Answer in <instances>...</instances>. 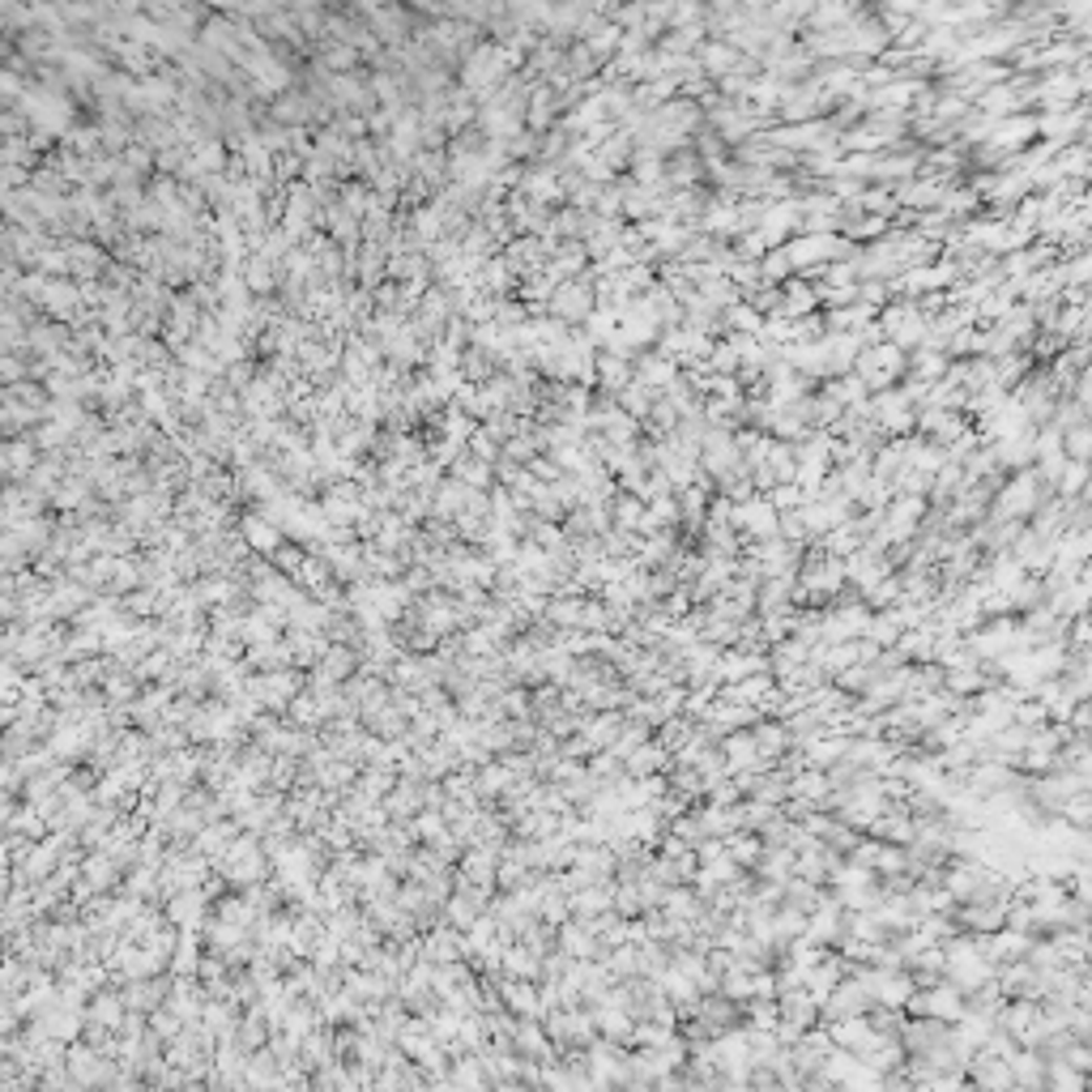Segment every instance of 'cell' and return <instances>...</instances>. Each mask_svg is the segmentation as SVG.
I'll return each mask as SVG.
<instances>
[{
  "label": "cell",
  "instance_id": "cell-4",
  "mask_svg": "<svg viewBox=\"0 0 1092 1092\" xmlns=\"http://www.w3.org/2000/svg\"><path fill=\"white\" fill-rule=\"evenodd\" d=\"M734 530H738V538H751V542L781 538V512L773 508L768 495H755L747 504H734Z\"/></svg>",
  "mask_w": 1092,
  "mask_h": 1092
},
{
  "label": "cell",
  "instance_id": "cell-3",
  "mask_svg": "<svg viewBox=\"0 0 1092 1092\" xmlns=\"http://www.w3.org/2000/svg\"><path fill=\"white\" fill-rule=\"evenodd\" d=\"M547 312H551L555 320H563L568 329H581L585 320L598 312V282H594V274H581V278H572V282H559L555 295H551V303H547Z\"/></svg>",
  "mask_w": 1092,
  "mask_h": 1092
},
{
  "label": "cell",
  "instance_id": "cell-14",
  "mask_svg": "<svg viewBox=\"0 0 1092 1092\" xmlns=\"http://www.w3.org/2000/svg\"><path fill=\"white\" fill-rule=\"evenodd\" d=\"M658 768V747H640V755H631V773H649Z\"/></svg>",
  "mask_w": 1092,
  "mask_h": 1092
},
{
  "label": "cell",
  "instance_id": "cell-7",
  "mask_svg": "<svg viewBox=\"0 0 1092 1092\" xmlns=\"http://www.w3.org/2000/svg\"><path fill=\"white\" fill-rule=\"evenodd\" d=\"M679 376H683V367L675 359H666L662 350H645L636 359V380L645 384V389H654V393H666Z\"/></svg>",
  "mask_w": 1092,
  "mask_h": 1092
},
{
  "label": "cell",
  "instance_id": "cell-1",
  "mask_svg": "<svg viewBox=\"0 0 1092 1092\" xmlns=\"http://www.w3.org/2000/svg\"><path fill=\"white\" fill-rule=\"evenodd\" d=\"M1042 474L1037 470H1020V474H1011L999 491H994V499H990V508H994V521H1020V517H1033V512H1042Z\"/></svg>",
  "mask_w": 1092,
  "mask_h": 1092
},
{
  "label": "cell",
  "instance_id": "cell-12",
  "mask_svg": "<svg viewBox=\"0 0 1092 1092\" xmlns=\"http://www.w3.org/2000/svg\"><path fill=\"white\" fill-rule=\"evenodd\" d=\"M1088 478H1092V466H1084V462H1071V457H1067V466H1063V478H1058V495H1075V491H1084V487H1088Z\"/></svg>",
  "mask_w": 1092,
  "mask_h": 1092
},
{
  "label": "cell",
  "instance_id": "cell-15",
  "mask_svg": "<svg viewBox=\"0 0 1092 1092\" xmlns=\"http://www.w3.org/2000/svg\"><path fill=\"white\" fill-rule=\"evenodd\" d=\"M1079 402H1092V371L1079 380Z\"/></svg>",
  "mask_w": 1092,
  "mask_h": 1092
},
{
  "label": "cell",
  "instance_id": "cell-8",
  "mask_svg": "<svg viewBox=\"0 0 1092 1092\" xmlns=\"http://www.w3.org/2000/svg\"><path fill=\"white\" fill-rule=\"evenodd\" d=\"M815 307H819V286H811L807 278H790L781 286V316L786 320H807V316H815Z\"/></svg>",
  "mask_w": 1092,
  "mask_h": 1092
},
{
  "label": "cell",
  "instance_id": "cell-5",
  "mask_svg": "<svg viewBox=\"0 0 1092 1092\" xmlns=\"http://www.w3.org/2000/svg\"><path fill=\"white\" fill-rule=\"evenodd\" d=\"M239 534H243V542L252 547V555H265V559H274L282 547H286V534L274 526V521H265L256 508H248V512H239Z\"/></svg>",
  "mask_w": 1092,
  "mask_h": 1092
},
{
  "label": "cell",
  "instance_id": "cell-10",
  "mask_svg": "<svg viewBox=\"0 0 1092 1092\" xmlns=\"http://www.w3.org/2000/svg\"><path fill=\"white\" fill-rule=\"evenodd\" d=\"M654 402H658V393H654V389H645V384H640V380H631L627 389L619 393V410H623V414H631L636 423H649V410H654Z\"/></svg>",
  "mask_w": 1092,
  "mask_h": 1092
},
{
  "label": "cell",
  "instance_id": "cell-9",
  "mask_svg": "<svg viewBox=\"0 0 1092 1092\" xmlns=\"http://www.w3.org/2000/svg\"><path fill=\"white\" fill-rule=\"evenodd\" d=\"M448 478H457V483H466L470 491H495L499 487V478H495V466H487V462H478L470 448L453 462V470H448Z\"/></svg>",
  "mask_w": 1092,
  "mask_h": 1092
},
{
  "label": "cell",
  "instance_id": "cell-2",
  "mask_svg": "<svg viewBox=\"0 0 1092 1092\" xmlns=\"http://www.w3.org/2000/svg\"><path fill=\"white\" fill-rule=\"evenodd\" d=\"M786 252H790L794 270H802V274H819V270L837 265V261H850V256H854V243H850L845 235H794V239L786 243Z\"/></svg>",
  "mask_w": 1092,
  "mask_h": 1092
},
{
  "label": "cell",
  "instance_id": "cell-11",
  "mask_svg": "<svg viewBox=\"0 0 1092 1092\" xmlns=\"http://www.w3.org/2000/svg\"><path fill=\"white\" fill-rule=\"evenodd\" d=\"M759 278H764L768 286H786L790 278H798V270H794V261H790V252H786V248H768V256L759 261Z\"/></svg>",
  "mask_w": 1092,
  "mask_h": 1092
},
{
  "label": "cell",
  "instance_id": "cell-6",
  "mask_svg": "<svg viewBox=\"0 0 1092 1092\" xmlns=\"http://www.w3.org/2000/svg\"><path fill=\"white\" fill-rule=\"evenodd\" d=\"M1042 133V120H1033V115H1011V120H994L990 124V150H999V154H1007V150H1020V146H1029L1033 137Z\"/></svg>",
  "mask_w": 1092,
  "mask_h": 1092
},
{
  "label": "cell",
  "instance_id": "cell-13",
  "mask_svg": "<svg viewBox=\"0 0 1092 1092\" xmlns=\"http://www.w3.org/2000/svg\"><path fill=\"white\" fill-rule=\"evenodd\" d=\"M1067 457L1092 466V427H1071L1067 431Z\"/></svg>",
  "mask_w": 1092,
  "mask_h": 1092
}]
</instances>
